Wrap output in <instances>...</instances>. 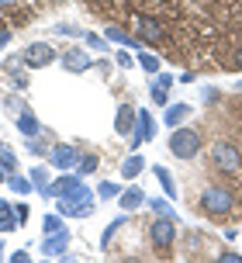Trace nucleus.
<instances>
[{
    "label": "nucleus",
    "mask_w": 242,
    "mask_h": 263,
    "mask_svg": "<svg viewBox=\"0 0 242 263\" xmlns=\"http://www.w3.org/2000/svg\"><path fill=\"white\" fill-rule=\"evenodd\" d=\"M152 173H156V180H159L163 194H166V197H176V180H173V177H170V170L156 163V166H152Z\"/></svg>",
    "instance_id": "22"
},
{
    "label": "nucleus",
    "mask_w": 242,
    "mask_h": 263,
    "mask_svg": "<svg viewBox=\"0 0 242 263\" xmlns=\"http://www.w3.org/2000/svg\"><path fill=\"white\" fill-rule=\"evenodd\" d=\"M90 4H100V7H104V4H111V0H90Z\"/></svg>",
    "instance_id": "43"
},
{
    "label": "nucleus",
    "mask_w": 242,
    "mask_h": 263,
    "mask_svg": "<svg viewBox=\"0 0 242 263\" xmlns=\"http://www.w3.org/2000/svg\"><path fill=\"white\" fill-rule=\"evenodd\" d=\"M142 170H146V159L138 156V153H132V156H125V163H121V180H135Z\"/></svg>",
    "instance_id": "20"
},
{
    "label": "nucleus",
    "mask_w": 242,
    "mask_h": 263,
    "mask_svg": "<svg viewBox=\"0 0 242 263\" xmlns=\"http://www.w3.org/2000/svg\"><path fill=\"white\" fill-rule=\"evenodd\" d=\"M149 93H152V104H159V107H166V104H170V87H163L159 80H152Z\"/></svg>",
    "instance_id": "28"
},
{
    "label": "nucleus",
    "mask_w": 242,
    "mask_h": 263,
    "mask_svg": "<svg viewBox=\"0 0 242 263\" xmlns=\"http://www.w3.org/2000/svg\"><path fill=\"white\" fill-rule=\"evenodd\" d=\"M121 229H125V211H121L118 218H111V222H108V229L100 232V250H111V242H114V236H118Z\"/></svg>",
    "instance_id": "21"
},
{
    "label": "nucleus",
    "mask_w": 242,
    "mask_h": 263,
    "mask_svg": "<svg viewBox=\"0 0 242 263\" xmlns=\"http://www.w3.org/2000/svg\"><path fill=\"white\" fill-rule=\"evenodd\" d=\"M80 153H83V149H76L73 142H55L52 149H49V163H52L55 170H76Z\"/></svg>",
    "instance_id": "8"
},
{
    "label": "nucleus",
    "mask_w": 242,
    "mask_h": 263,
    "mask_svg": "<svg viewBox=\"0 0 242 263\" xmlns=\"http://www.w3.org/2000/svg\"><path fill=\"white\" fill-rule=\"evenodd\" d=\"M135 39L142 42V45H159V42H166V28H163L159 17H142Z\"/></svg>",
    "instance_id": "9"
},
{
    "label": "nucleus",
    "mask_w": 242,
    "mask_h": 263,
    "mask_svg": "<svg viewBox=\"0 0 242 263\" xmlns=\"http://www.w3.org/2000/svg\"><path fill=\"white\" fill-rule=\"evenodd\" d=\"M104 39L114 42V45H125V49H138V45H142V42L135 39V35H128L121 25H108V28H104Z\"/></svg>",
    "instance_id": "16"
},
{
    "label": "nucleus",
    "mask_w": 242,
    "mask_h": 263,
    "mask_svg": "<svg viewBox=\"0 0 242 263\" xmlns=\"http://www.w3.org/2000/svg\"><path fill=\"white\" fill-rule=\"evenodd\" d=\"M4 66H7L4 73H7V80H11L14 87H17V90H28V73L21 69V59H7Z\"/></svg>",
    "instance_id": "19"
},
{
    "label": "nucleus",
    "mask_w": 242,
    "mask_h": 263,
    "mask_svg": "<svg viewBox=\"0 0 242 263\" xmlns=\"http://www.w3.org/2000/svg\"><path fill=\"white\" fill-rule=\"evenodd\" d=\"M211 163H215L218 173H229V177H235V173L242 170V153H239V145L229 142V139H218V142L211 145Z\"/></svg>",
    "instance_id": "5"
},
{
    "label": "nucleus",
    "mask_w": 242,
    "mask_h": 263,
    "mask_svg": "<svg viewBox=\"0 0 242 263\" xmlns=\"http://www.w3.org/2000/svg\"><path fill=\"white\" fill-rule=\"evenodd\" d=\"M25 149L31 153V156H49V149H52V145H49L45 132H42V135H31V139H28V142H25Z\"/></svg>",
    "instance_id": "25"
},
{
    "label": "nucleus",
    "mask_w": 242,
    "mask_h": 263,
    "mask_svg": "<svg viewBox=\"0 0 242 263\" xmlns=\"http://www.w3.org/2000/svg\"><path fill=\"white\" fill-rule=\"evenodd\" d=\"M229 73H242V42L232 49V55H229V66H225Z\"/></svg>",
    "instance_id": "33"
},
{
    "label": "nucleus",
    "mask_w": 242,
    "mask_h": 263,
    "mask_svg": "<svg viewBox=\"0 0 242 263\" xmlns=\"http://www.w3.org/2000/svg\"><path fill=\"white\" fill-rule=\"evenodd\" d=\"M7 184H11V191L17 197H25V194L35 191V187H31V177H21V173H11V177H7Z\"/></svg>",
    "instance_id": "26"
},
{
    "label": "nucleus",
    "mask_w": 242,
    "mask_h": 263,
    "mask_svg": "<svg viewBox=\"0 0 242 263\" xmlns=\"http://www.w3.org/2000/svg\"><path fill=\"white\" fill-rule=\"evenodd\" d=\"M14 211H17V222H21V225H25V222H28V215H31V208H28L25 201H17V204H14Z\"/></svg>",
    "instance_id": "36"
},
{
    "label": "nucleus",
    "mask_w": 242,
    "mask_h": 263,
    "mask_svg": "<svg viewBox=\"0 0 242 263\" xmlns=\"http://www.w3.org/2000/svg\"><path fill=\"white\" fill-rule=\"evenodd\" d=\"M97 166H100V156H97V153H80V163H76V173H80V177L97 173Z\"/></svg>",
    "instance_id": "24"
},
{
    "label": "nucleus",
    "mask_w": 242,
    "mask_h": 263,
    "mask_svg": "<svg viewBox=\"0 0 242 263\" xmlns=\"http://www.w3.org/2000/svg\"><path fill=\"white\" fill-rule=\"evenodd\" d=\"M17 59H21V66H25V69H42V66H52L59 55H55V49L49 45V42H31V45H28Z\"/></svg>",
    "instance_id": "6"
},
{
    "label": "nucleus",
    "mask_w": 242,
    "mask_h": 263,
    "mask_svg": "<svg viewBox=\"0 0 242 263\" xmlns=\"http://www.w3.org/2000/svg\"><path fill=\"white\" fill-rule=\"evenodd\" d=\"M235 90H239V93H242V83H239V87H235Z\"/></svg>",
    "instance_id": "44"
},
{
    "label": "nucleus",
    "mask_w": 242,
    "mask_h": 263,
    "mask_svg": "<svg viewBox=\"0 0 242 263\" xmlns=\"http://www.w3.org/2000/svg\"><path fill=\"white\" fill-rule=\"evenodd\" d=\"M38 253L42 256H66L69 253V229H59L52 236H45L38 242Z\"/></svg>",
    "instance_id": "10"
},
{
    "label": "nucleus",
    "mask_w": 242,
    "mask_h": 263,
    "mask_svg": "<svg viewBox=\"0 0 242 263\" xmlns=\"http://www.w3.org/2000/svg\"><path fill=\"white\" fill-rule=\"evenodd\" d=\"M59 63H63L66 73H87V69L94 66V59L83 52V49H66V52L59 55Z\"/></svg>",
    "instance_id": "11"
},
{
    "label": "nucleus",
    "mask_w": 242,
    "mask_h": 263,
    "mask_svg": "<svg viewBox=\"0 0 242 263\" xmlns=\"http://www.w3.org/2000/svg\"><path fill=\"white\" fill-rule=\"evenodd\" d=\"M114 132L132 139V132H135V107L132 104H121L118 107V115H114Z\"/></svg>",
    "instance_id": "15"
},
{
    "label": "nucleus",
    "mask_w": 242,
    "mask_h": 263,
    "mask_svg": "<svg viewBox=\"0 0 242 263\" xmlns=\"http://www.w3.org/2000/svg\"><path fill=\"white\" fill-rule=\"evenodd\" d=\"M118 204H121V211H138L142 208V204H146V191H142V187H125V191H121L118 194Z\"/></svg>",
    "instance_id": "14"
},
{
    "label": "nucleus",
    "mask_w": 242,
    "mask_h": 263,
    "mask_svg": "<svg viewBox=\"0 0 242 263\" xmlns=\"http://www.w3.org/2000/svg\"><path fill=\"white\" fill-rule=\"evenodd\" d=\"M146 204L152 211H156V215H170V218H176L173 215V208H170V201H166V197H146Z\"/></svg>",
    "instance_id": "31"
},
{
    "label": "nucleus",
    "mask_w": 242,
    "mask_h": 263,
    "mask_svg": "<svg viewBox=\"0 0 242 263\" xmlns=\"http://www.w3.org/2000/svg\"><path fill=\"white\" fill-rule=\"evenodd\" d=\"M204 101H208V104H218V101H221V90H218V87H208V90H204Z\"/></svg>",
    "instance_id": "37"
},
{
    "label": "nucleus",
    "mask_w": 242,
    "mask_h": 263,
    "mask_svg": "<svg viewBox=\"0 0 242 263\" xmlns=\"http://www.w3.org/2000/svg\"><path fill=\"white\" fill-rule=\"evenodd\" d=\"M59 229H66V218H63L59 211H55V215H45V218H42V232H45V236H52V232H59Z\"/></svg>",
    "instance_id": "27"
},
{
    "label": "nucleus",
    "mask_w": 242,
    "mask_h": 263,
    "mask_svg": "<svg viewBox=\"0 0 242 263\" xmlns=\"http://www.w3.org/2000/svg\"><path fill=\"white\" fill-rule=\"evenodd\" d=\"M21 222H17V211H14L11 201H0V232H17Z\"/></svg>",
    "instance_id": "18"
},
{
    "label": "nucleus",
    "mask_w": 242,
    "mask_h": 263,
    "mask_svg": "<svg viewBox=\"0 0 242 263\" xmlns=\"http://www.w3.org/2000/svg\"><path fill=\"white\" fill-rule=\"evenodd\" d=\"M235 204H239L235 187H229V184H208L201 194H197V204H194V208L201 211V215H208V218L221 222V218H229L232 211H235Z\"/></svg>",
    "instance_id": "1"
},
{
    "label": "nucleus",
    "mask_w": 242,
    "mask_h": 263,
    "mask_svg": "<svg viewBox=\"0 0 242 263\" xmlns=\"http://www.w3.org/2000/svg\"><path fill=\"white\" fill-rule=\"evenodd\" d=\"M118 194H121V187L114 184V180H104V184H97V197H100V201H114Z\"/></svg>",
    "instance_id": "30"
},
{
    "label": "nucleus",
    "mask_w": 242,
    "mask_h": 263,
    "mask_svg": "<svg viewBox=\"0 0 242 263\" xmlns=\"http://www.w3.org/2000/svg\"><path fill=\"white\" fill-rule=\"evenodd\" d=\"M94 208H97V197L87 184H76L73 191L59 194V201H55V211H59L63 218H90Z\"/></svg>",
    "instance_id": "2"
},
{
    "label": "nucleus",
    "mask_w": 242,
    "mask_h": 263,
    "mask_svg": "<svg viewBox=\"0 0 242 263\" xmlns=\"http://www.w3.org/2000/svg\"><path fill=\"white\" fill-rule=\"evenodd\" d=\"M28 260H31V253H28V250H14L11 253V263H28Z\"/></svg>",
    "instance_id": "39"
},
{
    "label": "nucleus",
    "mask_w": 242,
    "mask_h": 263,
    "mask_svg": "<svg viewBox=\"0 0 242 263\" xmlns=\"http://www.w3.org/2000/svg\"><path fill=\"white\" fill-rule=\"evenodd\" d=\"M7 177H11V173L4 170V166H0V184H4V180H7Z\"/></svg>",
    "instance_id": "42"
},
{
    "label": "nucleus",
    "mask_w": 242,
    "mask_h": 263,
    "mask_svg": "<svg viewBox=\"0 0 242 263\" xmlns=\"http://www.w3.org/2000/svg\"><path fill=\"white\" fill-rule=\"evenodd\" d=\"M21 0H0V11H11V7H17Z\"/></svg>",
    "instance_id": "41"
},
{
    "label": "nucleus",
    "mask_w": 242,
    "mask_h": 263,
    "mask_svg": "<svg viewBox=\"0 0 242 263\" xmlns=\"http://www.w3.org/2000/svg\"><path fill=\"white\" fill-rule=\"evenodd\" d=\"M166 149H170V156H176V159H194V156L204 149V135H201L197 128L176 125V128L170 132V142H166Z\"/></svg>",
    "instance_id": "3"
},
{
    "label": "nucleus",
    "mask_w": 242,
    "mask_h": 263,
    "mask_svg": "<svg viewBox=\"0 0 242 263\" xmlns=\"http://www.w3.org/2000/svg\"><path fill=\"white\" fill-rule=\"evenodd\" d=\"M83 39H87V45H90V49H97V52H108V39H100V35H94V31H90V35H83Z\"/></svg>",
    "instance_id": "34"
},
{
    "label": "nucleus",
    "mask_w": 242,
    "mask_h": 263,
    "mask_svg": "<svg viewBox=\"0 0 242 263\" xmlns=\"http://www.w3.org/2000/svg\"><path fill=\"white\" fill-rule=\"evenodd\" d=\"M11 45V28H0V49H7Z\"/></svg>",
    "instance_id": "40"
},
{
    "label": "nucleus",
    "mask_w": 242,
    "mask_h": 263,
    "mask_svg": "<svg viewBox=\"0 0 242 263\" xmlns=\"http://www.w3.org/2000/svg\"><path fill=\"white\" fill-rule=\"evenodd\" d=\"M159 132V121L149 115V107H135V132H132V153L138 149L142 142H152Z\"/></svg>",
    "instance_id": "7"
},
{
    "label": "nucleus",
    "mask_w": 242,
    "mask_h": 263,
    "mask_svg": "<svg viewBox=\"0 0 242 263\" xmlns=\"http://www.w3.org/2000/svg\"><path fill=\"white\" fill-rule=\"evenodd\" d=\"M135 63H138V66H142V69H146V73H149V77H156V73H159V59H156V55H152V52H138V59H135Z\"/></svg>",
    "instance_id": "29"
},
{
    "label": "nucleus",
    "mask_w": 242,
    "mask_h": 263,
    "mask_svg": "<svg viewBox=\"0 0 242 263\" xmlns=\"http://www.w3.org/2000/svg\"><path fill=\"white\" fill-rule=\"evenodd\" d=\"M146 232H149V246L156 253H170L176 246V218H170V215H156Z\"/></svg>",
    "instance_id": "4"
},
{
    "label": "nucleus",
    "mask_w": 242,
    "mask_h": 263,
    "mask_svg": "<svg viewBox=\"0 0 242 263\" xmlns=\"http://www.w3.org/2000/svg\"><path fill=\"white\" fill-rule=\"evenodd\" d=\"M76 184H83V177L76 170H63V177H55L52 184H49V191L42 197H59V194H66V191H73Z\"/></svg>",
    "instance_id": "12"
},
{
    "label": "nucleus",
    "mask_w": 242,
    "mask_h": 263,
    "mask_svg": "<svg viewBox=\"0 0 242 263\" xmlns=\"http://www.w3.org/2000/svg\"><path fill=\"white\" fill-rule=\"evenodd\" d=\"M28 177H31V187H35L38 194H45V191H49V184H52V180H49V166H31V170H28Z\"/></svg>",
    "instance_id": "23"
},
{
    "label": "nucleus",
    "mask_w": 242,
    "mask_h": 263,
    "mask_svg": "<svg viewBox=\"0 0 242 263\" xmlns=\"http://www.w3.org/2000/svg\"><path fill=\"white\" fill-rule=\"evenodd\" d=\"M14 125H17V132H21V135H25V139H31V135H42V121H38V115H35V111H28V107H21V111H17V121H14Z\"/></svg>",
    "instance_id": "13"
},
{
    "label": "nucleus",
    "mask_w": 242,
    "mask_h": 263,
    "mask_svg": "<svg viewBox=\"0 0 242 263\" xmlns=\"http://www.w3.org/2000/svg\"><path fill=\"white\" fill-rule=\"evenodd\" d=\"M218 260H221V263H242V253H235V250H221V253H218Z\"/></svg>",
    "instance_id": "35"
},
{
    "label": "nucleus",
    "mask_w": 242,
    "mask_h": 263,
    "mask_svg": "<svg viewBox=\"0 0 242 263\" xmlns=\"http://www.w3.org/2000/svg\"><path fill=\"white\" fill-rule=\"evenodd\" d=\"M114 59H118V66H121V69H128V66H135V59H132L128 52H121V49H118V55H114Z\"/></svg>",
    "instance_id": "38"
},
{
    "label": "nucleus",
    "mask_w": 242,
    "mask_h": 263,
    "mask_svg": "<svg viewBox=\"0 0 242 263\" xmlns=\"http://www.w3.org/2000/svg\"><path fill=\"white\" fill-rule=\"evenodd\" d=\"M0 166H4L7 173H17V156H14L4 142H0Z\"/></svg>",
    "instance_id": "32"
},
{
    "label": "nucleus",
    "mask_w": 242,
    "mask_h": 263,
    "mask_svg": "<svg viewBox=\"0 0 242 263\" xmlns=\"http://www.w3.org/2000/svg\"><path fill=\"white\" fill-rule=\"evenodd\" d=\"M190 118V104H166V115H163V125L166 128H176Z\"/></svg>",
    "instance_id": "17"
}]
</instances>
